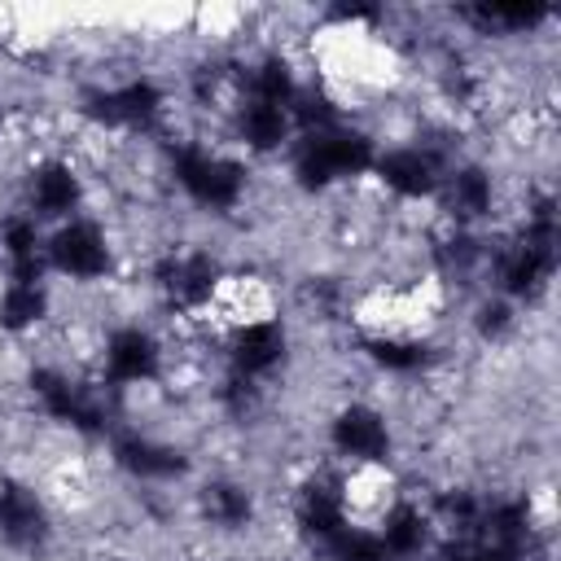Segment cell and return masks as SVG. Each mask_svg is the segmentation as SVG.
<instances>
[{"label": "cell", "instance_id": "cell-1", "mask_svg": "<svg viewBox=\"0 0 561 561\" xmlns=\"http://www.w3.org/2000/svg\"><path fill=\"white\" fill-rule=\"evenodd\" d=\"M377 140L373 131L355 127L351 118L320 127V131H302L289 145V180L302 193H329L337 184H351L359 175H373L377 162Z\"/></svg>", "mask_w": 561, "mask_h": 561}, {"label": "cell", "instance_id": "cell-2", "mask_svg": "<svg viewBox=\"0 0 561 561\" xmlns=\"http://www.w3.org/2000/svg\"><path fill=\"white\" fill-rule=\"evenodd\" d=\"M26 386H31L39 416L53 425H66L70 434L105 438L118 425V408H114L118 394L105 381H96V373L83 377L66 364H39V368H31Z\"/></svg>", "mask_w": 561, "mask_h": 561}, {"label": "cell", "instance_id": "cell-3", "mask_svg": "<svg viewBox=\"0 0 561 561\" xmlns=\"http://www.w3.org/2000/svg\"><path fill=\"white\" fill-rule=\"evenodd\" d=\"M167 171H171V184L184 193V202L206 215H232L250 193V167L237 153H224L206 140L171 145Z\"/></svg>", "mask_w": 561, "mask_h": 561}, {"label": "cell", "instance_id": "cell-4", "mask_svg": "<svg viewBox=\"0 0 561 561\" xmlns=\"http://www.w3.org/2000/svg\"><path fill=\"white\" fill-rule=\"evenodd\" d=\"M79 114L110 136H158L171 114V92L153 75H127L79 92Z\"/></svg>", "mask_w": 561, "mask_h": 561}, {"label": "cell", "instance_id": "cell-5", "mask_svg": "<svg viewBox=\"0 0 561 561\" xmlns=\"http://www.w3.org/2000/svg\"><path fill=\"white\" fill-rule=\"evenodd\" d=\"M224 276H228V267L219 263V254L206 250V245H188V241L167 245L153 259V267H149L158 302L171 316H202V311H210Z\"/></svg>", "mask_w": 561, "mask_h": 561}, {"label": "cell", "instance_id": "cell-6", "mask_svg": "<svg viewBox=\"0 0 561 561\" xmlns=\"http://www.w3.org/2000/svg\"><path fill=\"white\" fill-rule=\"evenodd\" d=\"M167 373V346L149 324H114L96 346V381H105L114 394L140 390L162 381Z\"/></svg>", "mask_w": 561, "mask_h": 561}, {"label": "cell", "instance_id": "cell-7", "mask_svg": "<svg viewBox=\"0 0 561 561\" xmlns=\"http://www.w3.org/2000/svg\"><path fill=\"white\" fill-rule=\"evenodd\" d=\"M329 451L346 469H386L394 456V425L368 399H346L329 416Z\"/></svg>", "mask_w": 561, "mask_h": 561}, {"label": "cell", "instance_id": "cell-8", "mask_svg": "<svg viewBox=\"0 0 561 561\" xmlns=\"http://www.w3.org/2000/svg\"><path fill=\"white\" fill-rule=\"evenodd\" d=\"M105 443H110V460H114L131 482H145V486L180 482V478H188V469H193V460H188V451H184L180 443H171V438H162V434H149V430L131 425V421H118V425L105 434Z\"/></svg>", "mask_w": 561, "mask_h": 561}, {"label": "cell", "instance_id": "cell-9", "mask_svg": "<svg viewBox=\"0 0 561 561\" xmlns=\"http://www.w3.org/2000/svg\"><path fill=\"white\" fill-rule=\"evenodd\" d=\"M44 254H48V272H57L61 280H75V285H96L114 272V241L88 215L57 224L48 232Z\"/></svg>", "mask_w": 561, "mask_h": 561}, {"label": "cell", "instance_id": "cell-10", "mask_svg": "<svg viewBox=\"0 0 561 561\" xmlns=\"http://www.w3.org/2000/svg\"><path fill=\"white\" fill-rule=\"evenodd\" d=\"M434 202H438L447 228H469V232H478V228L491 224L495 210H500L495 171H491L486 162H478V158H456V162H447Z\"/></svg>", "mask_w": 561, "mask_h": 561}, {"label": "cell", "instance_id": "cell-11", "mask_svg": "<svg viewBox=\"0 0 561 561\" xmlns=\"http://www.w3.org/2000/svg\"><path fill=\"white\" fill-rule=\"evenodd\" d=\"M83 202H88V184L79 175V167L61 153H48L39 158L26 180H22V210L39 224H66V219H79L83 215Z\"/></svg>", "mask_w": 561, "mask_h": 561}, {"label": "cell", "instance_id": "cell-12", "mask_svg": "<svg viewBox=\"0 0 561 561\" xmlns=\"http://www.w3.org/2000/svg\"><path fill=\"white\" fill-rule=\"evenodd\" d=\"M0 543L18 557H44L53 543V513L35 482L0 478Z\"/></svg>", "mask_w": 561, "mask_h": 561}, {"label": "cell", "instance_id": "cell-13", "mask_svg": "<svg viewBox=\"0 0 561 561\" xmlns=\"http://www.w3.org/2000/svg\"><path fill=\"white\" fill-rule=\"evenodd\" d=\"M289 359V329L280 324V316H263V320H245L232 324L224 337V368L250 381H272Z\"/></svg>", "mask_w": 561, "mask_h": 561}, {"label": "cell", "instance_id": "cell-14", "mask_svg": "<svg viewBox=\"0 0 561 561\" xmlns=\"http://www.w3.org/2000/svg\"><path fill=\"white\" fill-rule=\"evenodd\" d=\"M447 162H451V158H443L438 149H430V145H421V140H408V145L377 149L373 180H377L390 197H399V202H434Z\"/></svg>", "mask_w": 561, "mask_h": 561}, {"label": "cell", "instance_id": "cell-15", "mask_svg": "<svg viewBox=\"0 0 561 561\" xmlns=\"http://www.w3.org/2000/svg\"><path fill=\"white\" fill-rule=\"evenodd\" d=\"M294 526L307 543L324 548L342 526H351L342 469H311L294 491Z\"/></svg>", "mask_w": 561, "mask_h": 561}, {"label": "cell", "instance_id": "cell-16", "mask_svg": "<svg viewBox=\"0 0 561 561\" xmlns=\"http://www.w3.org/2000/svg\"><path fill=\"white\" fill-rule=\"evenodd\" d=\"M193 513L215 535H245L259 517V500L254 486L241 482L237 473H210L193 491Z\"/></svg>", "mask_w": 561, "mask_h": 561}, {"label": "cell", "instance_id": "cell-17", "mask_svg": "<svg viewBox=\"0 0 561 561\" xmlns=\"http://www.w3.org/2000/svg\"><path fill=\"white\" fill-rule=\"evenodd\" d=\"M451 18L460 26H469V35H482V39H517V35H539L557 9L552 4H539V0H482V4H460L451 9Z\"/></svg>", "mask_w": 561, "mask_h": 561}, {"label": "cell", "instance_id": "cell-18", "mask_svg": "<svg viewBox=\"0 0 561 561\" xmlns=\"http://www.w3.org/2000/svg\"><path fill=\"white\" fill-rule=\"evenodd\" d=\"M373 530L381 535V543L390 548L394 561H421V557H430L434 543H438V530H434L430 508L416 504V500H408V495H394V500L377 513Z\"/></svg>", "mask_w": 561, "mask_h": 561}, {"label": "cell", "instance_id": "cell-19", "mask_svg": "<svg viewBox=\"0 0 561 561\" xmlns=\"http://www.w3.org/2000/svg\"><path fill=\"white\" fill-rule=\"evenodd\" d=\"M48 232L39 219H31L22 206L0 215V267L4 280H44L48 276Z\"/></svg>", "mask_w": 561, "mask_h": 561}, {"label": "cell", "instance_id": "cell-20", "mask_svg": "<svg viewBox=\"0 0 561 561\" xmlns=\"http://www.w3.org/2000/svg\"><path fill=\"white\" fill-rule=\"evenodd\" d=\"M228 127H232V136H237V145L245 153H280L298 136L285 105H267V101H250V96H241L232 105Z\"/></svg>", "mask_w": 561, "mask_h": 561}, {"label": "cell", "instance_id": "cell-21", "mask_svg": "<svg viewBox=\"0 0 561 561\" xmlns=\"http://www.w3.org/2000/svg\"><path fill=\"white\" fill-rule=\"evenodd\" d=\"M359 351L381 373H394V377H416L438 359V351H434V342L425 333H364Z\"/></svg>", "mask_w": 561, "mask_h": 561}, {"label": "cell", "instance_id": "cell-22", "mask_svg": "<svg viewBox=\"0 0 561 561\" xmlns=\"http://www.w3.org/2000/svg\"><path fill=\"white\" fill-rule=\"evenodd\" d=\"M53 316L48 280H0V333L26 337Z\"/></svg>", "mask_w": 561, "mask_h": 561}, {"label": "cell", "instance_id": "cell-23", "mask_svg": "<svg viewBox=\"0 0 561 561\" xmlns=\"http://www.w3.org/2000/svg\"><path fill=\"white\" fill-rule=\"evenodd\" d=\"M469 324H473L478 342H486V346H500V342H508V337L517 333L522 316H517V302H508V298H500L495 289H486V294L473 302V316H469Z\"/></svg>", "mask_w": 561, "mask_h": 561}, {"label": "cell", "instance_id": "cell-24", "mask_svg": "<svg viewBox=\"0 0 561 561\" xmlns=\"http://www.w3.org/2000/svg\"><path fill=\"white\" fill-rule=\"evenodd\" d=\"M320 552H324V561H394L390 548L381 543V535L373 526H364V522L342 526Z\"/></svg>", "mask_w": 561, "mask_h": 561}, {"label": "cell", "instance_id": "cell-25", "mask_svg": "<svg viewBox=\"0 0 561 561\" xmlns=\"http://www.w3.org/2000/svg\"><path fill=\"white\" fill-rule=\"evenodd\" d=\"M434 557H438V561H522V557H513V552H504V548H495V543H486V539H478V535L438 539V543H434Z\"/></svg>", "mask_w": 561, "mask_h": 561}, {"label": "cell", "instance_id": "cell-26", "mask_svg": "<svg viewBox=\"0 0 561 561\" xmlns=\"http://www.w3.org/2000/svg\"><path fill=\"white\" fill-rule=\"evenodd\" d=\"M0 136H4V105H0Z\"/></svg>", "mask_w": 561, "mask_h": 561}, {"label": "cell", "instance_id": "cell-27", "mask_svg": "<svg viewBox=\"0 0 561 561\" xmlns=\"http://www.w3.org/2000/svg\"><path fill=\"white\" fill-rule=\"evenodd\" d=\"M184 561H210V557H184Z\"/></svg>", "mask_w": 561, "mask_h": 561}, {"label": "cell", "instance_id": "cell-28", "mask_svg": "<svg viewBox=\"0 0 561 561\" xmlns=\"http://www.w3.org/2000/svg\"><path fill=\"white\" fill-rule=\"evenodd\" d=\"M114 561H131V557H114Z\"/></svg>", "mask_w": 561, "mask_h": 561}]
</instances>
